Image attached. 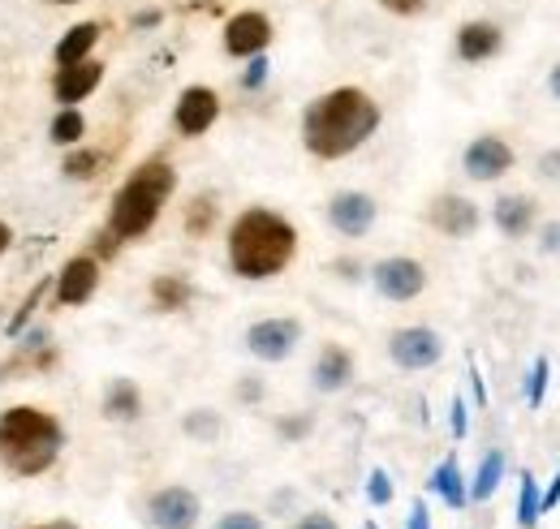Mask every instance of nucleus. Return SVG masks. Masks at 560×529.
Here are the masks:
<instances>
[{"label": "nucleus", "instance_id": "nucleus-1", "mask_svg": "<svg viewBox=\"0 0 560 529\" xmlns=\"http://www.w3.org/2000/svg\"><path fill=\"white\" fill-rule=\"evenodd\" d=\"M380 104L362 86H337L306 104L302 142L315 160H346L380 130Z\"/></svg>", "mask_w": 560, "mask_h": 529}, {"label": "nucleus", "instance_id": "nucleus-2", "mask_svg": "<svg viewBox=\"0 0 560 529\" xmlns=\"http://www.w3.org/2000/svg\"><path fill=\"white\" fill-rule=\"evenodd\" d=\"M298 255V228L268 211V207H250L233 220L229 228V267L242 280H272Z\"/></svg>", "mask_w": 560, "mask_h": 529}, {"label": "nucleus", "instance_id": "nucleus-3", "mask_svg": "<svg viewBox=\"0 0 560 529\" xmlns=\"http://www.w3.org/2000/svg\"><path fill=\"white\" fill-rule=\"evenodd\" d=\"M61 444H66V431L52 413H44L35 404H13L0 413V461L13 473L35 478V473L52 469Z\"/></svg>", "mask_w": 560, "mask_h": 529}, {"label": "nucleus", "instance_id": "nucleus-4", "mask_svg": "<svg viewBox=\"0 0 560 529\" xmlns=\"http://www.w3.org/2000/svg\"><path fill=\"white\" fill-rule=\"evenodd\" d=\"M173 190H177V173H173V164H164V160H147V164H139V168L130 173V181L117 190V199H113L108 233H113L117 242H139V237H147L151 224L160 220L164 202L173 199Z\"/></svg>", "mask_w": 560, "mask_h": 529}, {"label": "nucleus", "instance_id": "nucleus-5", "mask_svg": "<svg viewBox=\"0 0 560 529\" xmlns=\"http://www.w3.org/2000/svg\"><path fill=\"white\" fill-rule=\"evenodd\" d=\"M371 280H375V293L388 297V302H415L422 289H427V267L419 259H406V255H393V259H380L371 267Z\"/></svg>", "mask_w": 560, "mask_h": 529}, {"label": "nucleus", "instance_id": "nucleus-6", "mask_svg": "<svg viewBox=\"0 0 560 529\" xmlns=\"http://www.w3.org/2000/svg\"><path fill=\"white\" fill-rule=\"evenodd\" d=\"M388 357L401 371H431L444 357V336L435 328H397L388 336Z\"/></svg>", "mask_w": 560, "mask_h": 529}, {"label": "nucleus", "instance_id": "nucleus-7", "mask_svg": "<svg viewBox=\"0 0 560 529\" xmlns=\"http://www.w3.org/2000/svg\"><path fill=\"white\" fill-rule=\"evenodd\" d=\"M203 517V504L190 486H164L147 499V521L155 529H195Z\"/></svg>", "mask_w": 560, "mask_h": 529}, {"label": "nucleus", "instance_id": "nucleus-8", "mask_svg": "<svg viewBox=\"0 0 560 529\" xmlns=\"http://www.w3.org/2000/svg\"><path fill=\"white\" fill-rule=\"evenodd\" d=\"M302 340V324L298 319H259L246 328V349L259 362H284Z\"/></svg>", "mask_w": 560, "mask_h": 529}, {"label": "nucleus", "instance_id": "nucleus-9", "mask_svg": "<svg viewBox=\"0 0 560 529\" xmlns=\"http://www.w3.org/2000/svg\"><path fill=\"white\" fill-rule=\"evenodd\" d=\"M513 146L504 142V138H495V133H483V138H475L470 146H466V155H462V168H466V177L470 181H500L509 168H513Z\"/></svg>", "mask_w": 560, "mask_h": 529}, {"label": "nucleus", "instance_id": "nucleus-10", "mask_svg": "<svg viewBox=\"0 0 560 529\" xmlns=\"http://www.w3.org/2000/svg\"><path fill=\"white\" fill-rule=\"evenodd\" d=\"M375 215H380V207H375L371 195H362V190H341V195H332V202H328V224L341 237H366L375 228Z\"/></svg>", "mask_w": 560, "mask_h": 529}, {"label": "nucleus", "instance_id": "nucleus-11", "mask_svg": "<svg viewBox=\"0 0 560 529\" xmlns=\"http://www.w3.org/2000/svg\"><path fill=\"white\" fill-rule=\"evenodd\" d=\"M268 44H272V22H268V13L246 9V13L229 17V26H224V52H229V57H259Z\"/></svg>", "mask_w": 560, "mask_h": 529}, {"label": "nucleus", "instance_id": "nucleus-12", "mask_svg": "<svg viewBox=\"0 0 560 529\" xmlns=\"http://www.w3.org/2000/svg\"><path fill=\"white\" fill-rule=\"evenodd\" d=\"M215 117H220V95L211 86H186L182 91L173 121H177V130L186 133V138H203L215 126Z\"/></svg>", "mask_w": 560, "mask_h": 529}, {"label": "nucleus", "instance_id": "nucleus-13", "mask_svg": "<svg viewBox=\"0 0 560 529\" xmlns=\"http://www.w3.org/2000/svg\"><path fill=\"white\" fill-rule=\"evenodd\" d=\"M427 220L444 237H470V233H479V207L466 199V195H440V199L427 207Z\"/></svg>", "mask_w": 560, "mask_h": 529}, {"label": "nucleus", "instance_id": "nucleus-14", "mask_svg": "<svg viewBox=\"0 0 560 529\" xmlns=\"http://www.w3.org/2000/svg\"><path fill=\"white\" fill-rule=\"evenodd\" d=\"M491 220H495L500 237L522 242V237H530L535 224H539V202L530 199V195H500L495 207H491Z\"/></svg>", "mask_w": 560, "mask_h": 529}, {"label": "nucleus", "instance_id": "nucleus-15", "mask_svg": "<svg viewBox=\"0 0 560 529\" xmlns=\"http://www.w3.org/2000/svg\"><path fill=\"white\" fill-rule=\"evenodd\" d=\"M95 289H100V259H95V255H78V259H70V263L61 267V275H57V302H61V306H82V302H91Z\"/></svg>", "mask_w": 560, "mask_h": 529}, {"label": "nucleus", "instance_id": "nucleus-16", "mask_svg": "<svg viewBox=\"0 0 560 529\" xmlns=\"http://www.w3.org/2000/svg\"><path fill=\"white\" fill-rule=\"evenodd\" d=\"M100 82H104V66H100V61H78V66L57 69L52 91H57V99H61L66 108H73V104H78V99H86Z\"/></svg>", "mask_w": 560, "mask_h": 529}, {"label": "nucleus", "instance_id": "nucleus-17", "mask_svg": "<svg viewBox=\"0 0 560 529\" xmlns=\"http://www.w3.org/2000/svg\"><path fill=\"white\" fill-rule=\"evenodd\" d=\"M504 48V31L495 26V22H466L462 31H457V57L462 61H491L495 52Z\"/></svg>", "mask_w": 560, "mask_h": 529}, {"label": "nucleus", "instance_id": "nucleus-18", "mask_svg": "<svg viewBox=\"0 0 560 529\" xmlns=\"http://www.w3.org/2000/svg\"><path fill=\"white\" fill-rule=\"evenodd\" d=\"M311 379H315V388H319V392H341V388H350L353 353L350 349H341V344H324V353L315 357Z\"/></svg>", "mask_w": 560, "mask_h": 529}, {"label": "nucleus", "instance_id": "nucleus-19", "mask_svg": "<svg viewBox=\"0 0 560 529\" xmlns=\"http://www.w3.org/2000/svg\"><path fill=\"white\" fill-rule=\"evenodd\" d=\"M52 366H57V349L48 344V336H44V331H31V336H26L22 344H18V357H13V362H9V366H4L0 375L9 379V375H31V371H52Z\"/></svg>", "mask_w": 560, "mask_h": 529}, {"label": "nucleus", "instance_id": "nucleus-20", "mask_svg": "<svg viewBox=\"0 0 560 529\" xmlns=\"http://www.w3.org/2000/svg\"><path fill=\"white\" fill-rule=\"evenodd\" d=\"M431 491H435L448 508H466V504H470V486H466V478H462L457 457H444V461L435 465V473H431Z\"/></svg>", "mask_w": 560, "mask_h": 529}, {"label": "nucleus", "instance_id": "nucleus-21", "mask_svg": "<svg viewBox=\"0 0 560 529\" xmlns=\"http://www.w3.org/2000/svg\"><path fill=\"white\" fill-rule=\"evenodd\" d=\"M142 413V392L135 379H113L104 392V418L113 422H135Z\"/></svg>", "mask_w": 560, "mask_h": 529}, {"label": "nucleus", "instance_id": "nucleus-22", "mask_svg": "<svg viewBox=\"0 0 560 529\" xmlns=\"http://www.w3.org/2000/svg\"><path fill=\"white\" fill-rule=\"evenodd\" d=\"M100 39V22H78L66 31V39L57 44V66H78V61H91V48Z\"/></svg>", "mask_w": 560, "mask_h": 529}, {"label": "nucleus", "instance_id": "nucleus-23", "mask_svg": "<svg viewBox=\"0 0 560 529\" xmlns=\"http://www.w3.org/2000/svg\"><path fill=\"white\" fill-rule=\"evenodd\" d=\"M500 478H504V452H500V448H491L488 457L479 461L475 482H470V499H475V504H488L491 495L500 491Z\"/></svg>", "mask_w": 560, "mask_h": 529}, {"label": "nucleus", "instance_id": "nucleus-24", "mask_svg": "<svg viewBox=\"0 0 560 529\" xmlns=\"http://www.w3.org/2000/svg\"><path fill=\"white\" fill-rule=\"evenodd\" d=\"M151 302H155V310H182L186 302H190V284L182 280V275H155L151 280Z\"/></svg>", "mask_w": 560, "mask_h": 529}, {"label": "nucleus", "instance_id": "nucleus-25", "mask_svg": "<svg viewBox=\"0 0 560 529\" xmlns=\"http://www.w3.org/2000/svg\"><path fill=\"white\" fill-rule=\"evenodd\" d=\"M539 482H535V473H522V482H517V526L522 529H535L539 526Z\"/></svg>", "mask_w": 560, "mask_h": 529}, {"label": "nucleus", "instance_id": "nucleus-26", "mask_svg": "<svg viewBox=\"0 0 560 529\" xmlns=\"http://www.w3.org/2000/svg\"><path fill=\"white\" fill-rule=\"evenodd\" d=\"M182 426H186L190 439H203V444L220 439V413H215V409H195V413H186Z\"/></svg>", "mask_w": 560, "mask_h": 529}, {"label": "nucleus", "instance_id": "nucleus-27", "mask_svg": "<svg viewBox=\"0 0 560 529\" xmlns=\"http://www.w3.org/2000/svg\"><path fill=\"white\" fill-rule=\"evenodd\" d=\"M78 138H86V121H82V113H78V108H66L61 117H52V142L73 146Z\"/></svg>", "mask_w": 560, "mask_h": 529}, {"label": "nucleus", "instance_id": "nucleus-28", "mask_svg": "<svg viewBox=\"0 0 560 529\" xmlns=\"http://www.w3.org/2000/svg\"><path fill=\"white\" fill-rule=\"evenodd\" d=\"M100 173V151H70L66 155V177L70 181H91Z\"/></svg>", "mask_w": 560, "mask_h": 529}, {"label": "nucleus", "instance_id": "nucleus-29", "mask_svg": "<svg viewBox=\"0 0 560 529\" xmlns=\"http://www.w3.org/2000/svg\"><path fill=\"white\" fill-rule=\"evenodd\" d=\"M548 379H552V366H548V357H539V362L530 366V384H526V404H530V409H539V404H544Z\"/></svg>", "mask_w": 560, "mask_h": 529}, {"label": "nucleus", "instance_id": "nucleus-30", "mask_svg": "<svg viewBox=\"0 0 560 529\" xmlns=\"http://www.w3.org/2000/svg\"><path fill=\"white\" fill-rule=\"evenodd\" d=\"M211 220H215V202L211 199H195L190 202V211H186V228L199 237V233H208Z\"/></svg>", "mask_w": 560, "mask_h": 529}, {"label": "nucleus", "instance_id": "nucleus-31", "mask_svg": "<svg viewBox=\"0 0 560 529\" xmlns=\"http://www.w3.org/2000/svg\"><path fill=\"white\" fill-rule=\"evenodd\" d=\"M44 293H48V280H39V284L31 289V297L22 302V310H18L13 319H9V336H18V331H22V328H26V324H31V315H35V306L44 302Z\"/></svg>", "mask_w": 560, "mask_h": 529}, {"label": "nucleus", "instance_id": "nucleus-32", "mask_svg": "<svg viewBox=\"0 0 560 529\" xmlns=\"http://www.w3.org/2000/svg\"><path fill=\"white\" fill-rule=\"evenodd\" d=\"M366 499H371L375 508L393 504V482H388V473H384V469H371V478H366Z\"/></svg>", "mask_w": 560, "mask_h": 529}, {"label": "nucleus", "instance_id": "nucleus-33", "mask_svg": "<svg viewBox=\"0 0 560 529\" xmlns=\"http://www.w3.org/2000/svg\"><path fill=\"white\" fill-rule=\"evenodd\" d=\"M539 255L544 259H560V220L539 224Z\"/></svg>", "mask_w": 560, "mask_h": 529}, {"label": "nucleus", "instance_id": "nucleus-34", "mask_svg": "<svg viewBox=\"0 0 560 529\" xmlns=\"http://www.w3.org/2000/svg\"><path fill=\"white\" fill-rule=\"evenodd\" d=\"M215 529H264V521L255 517V513H246V508H237V513H224Z\"/></svg>", "mask_w": 560, "mask_h": 529}, {"label": "nucleus", "instance_id": "nucleus-35", "mask_svg": "<svg viewBox=\"0 0 560 529\" xmlns=\"http://www.w3.org/2000/svg\"><path fill=\"white\" fill-rule=\"evenodd\" d=\"M535 173H539L544 181H560V146H552V151H544V155L535 160Z\"/></svg>", "mask_w": 560, "mask_h": 529}, {"label": "nucleus", "instance_id": "nucleus-36", "mask_svg": "<svg viewBox=\"0 0 560 529\" xmlns=\"http://www.w3.org/2000/svg\"><path fill=\"white\" fill-rule=\"evenodd\" d=\"M293 529H341L328 513H306V517H298L293 521Z\"/></svg>", "mask_w": 560, "mask_h": 529}, {"label": "nucleus", "instance_id": "nucleus-37", "mask_svg": "<svg viewBox=\"0 0 560 529\" xmlns=\"http://www.w3.org/2000/svg\"><path fill=\"white\" fill-rule=\"evenodd\" d=\"M280 435H284V439H302V435H311V418H284V422H280Z\"/></svg>", "mask_w": 560, "mask_h": 529}, {"label": "nucleus", "instance_id": "nucleus-38", "mask_svg": "<svg viewBox=\"0 0 560 529\" xmlns=\"http://www.w3.org/2000/svg\"><path fill=\"white\" fill-rule=\"evenodd\" d=\"M264 78H268V61H264V52H259V57L250 61V69H246L242 86H250V91H255V86H264Z\"/></svg>", "mask_w": 560, "mask_h": 529}, {"label": "nucleus", "instance_id": "nucleus-39", "mask_svg": "<svg viewBox=\"0 0 560 529\" xmlns=\"http://www.w3.org/2000/svg\"><path fill=\"white\" fill-rule=\"evenodd\" d=\"M560 504V469H557V478H552V482H548V491H544V495H539V513H544V517H548V513H552V508H557Z\"/></svg>", "mask_w": 560, "mask_h": 529}, {"label": "nucleus", "instance_id": "nucleus-40", "mask_svg": "<svg viewBox=\"0 0 560 529\" xmlns=\"http://www.w3.org/2000/svg\"><path fill=\"white\" fill-rule=\"evenodd\" d=\"M388 13H401V17H410V13H422V4L427 0H380Z\"/></svg>", "mask_w": 560, "mask_h": 529}, {"label": "nucleus", "instance_id": "nucleus-41", "mask_svg": "<svg viewBox=\"0 0 560 529\" xmlns=\"http://www.w3.org/2000/svg\"><path fill=\"white\" fill-rule=\"evenodd\" d=\"M466 426H470V418H466V400H453V435L466 439Z\"/></svg>", "mask_w": 560, "mask_h": 529}, {"label": "nucleus", "instance_id": "nucleus-42", "mask_svg": "<svg viewBox=\"0 0 560 529\" xmlns=\"http://www.w3.org/2000/svg\"><path fill=\"white\" fill-rule=\"evenodd\" d=\"M406 529H431V513H427V504H415V508H410V521H406Z\"/></svg>", "mask_w": 560, "mask_h": 529}, {"label": "nucleus", "instance_id": "nucleus-43", "mask_svg": "<svg viewBox=\"0 0 560 529\" xmlns=\"http://www.w3.org/2000/svg\"><path fill=\"white\" fill-rule=\"evenodd\" d=\"M548 95H552V99L560 104V61L552 66V73H548Z\"/></svg>", "mask_w": 560, "mask_h": 529}, {"label": "nucleus", "instance_id": "nucleus-44", "mask_svg": "<svg viewBox=\"0 0 560 529\" xmlns=\"http://www.w3.org/2000/svg\"><path fill=\"white\" fill-rule=\"evenodd\" d=\"M242 397H246V400H259V397H264V384H242Z\"/></svg>", "mask_w": 560, "mask_h": 529}, {"label": "nucleus", "instance_id": "nucleus-45", "mask_svg": "<svg viewBox=\"0 0 560 529\" xmlns=\"http://www.w3.org/2000/svg\"><path fill=\"white\" fill-rule=\"evenodd\" d=\"M9 242H13V233H9V224H4V220H0V255H4V250H9Z\"/></svg>", "mask_w": 560, "mask_h": 529}, {"label": "nucleus", "instance_id": "nucleus-46", "mask_svg": "<svg viewBox=\"0 0 560 529\" xmlns=\"http://www.w3.org/2000/svg\"><path fill=\"white\" fill-rule=\"evenodd\" d=\"M35 529H78V526H70V521H52V526H35Z\"/></svg>", "mask_w": 560, "mask_h": 529}, {"label": "nucleus", "instance_id": "nucleus-47", "mask_svg": "<svg viewBox=\"0 0 560 529\" xmlns=\"http://www.w3.org/2000/svg\"><path fill=\"white\" fill-rule=\"evenodd\" d=\"M57 4H78V0H57Z\"/></svg>", "mask_w": 560, "mask_h": 529}]
</instances>
